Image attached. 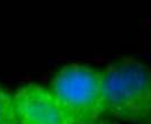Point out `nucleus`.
Wrapping results in <instances>:
<instances>
[{
  "mask_svg": "<svg viewBox=\"0 0 151 124\" xmlns=\"http://www.w3.org/2000/svg\"><path fill=\"white\" fill-rule=\"evenodd\" d=\"M145 124H151V121H150V122H147Z\"/></svg>",
  "mask_w": 151,
  "mask_h": 124,
  "instance_id": "423d86ee",
  "label": "nucleus"
},
{
  "mask_svg": "<svg viewBox=\"0 0 151 124\" xmlns=\"http://www.w3.org/2000/svg\"><path fill=\"white\" fill-rule=\"evenodd\" d=\"M14 102L18 124H75L54 93L44 86L19 87Z\"/></svg>",
  "mask_w": 151,
  "mask_h": 124,
  "instance_id": "7ed1b4c3",
  "label": "nucleus"
},
{
  "mask_svg": "<svg viewBox=\"0 0 151 124\" xmlns=\"http://www.w3.org/2000/svg\"><path fill=\"white\" fill-rule=\"evenodd\" d=\"M51 90L75 124H91L105 110L103 71L86 64L63 67L51 84Z\"/></svg>",
  "mask_w": 151,
  "mask_h": 124,
  "instance_id": "f03ea898",
  "label": "nucleus"
},
{
  "mask_svg": "<svg viewBox=\"0 0 151 124\" xmlns=\"http://www.w3.org/2000/svg\"><path fill=\"white\" fill-rule=\"evenodd\" d=\"M91 124H115L113 123V122H109V121H106V120H98V121H96V122H94V123Z\"/></svg>",
  "mask_w": 151,
  "mask_h": 124,
  "instance_id": "39448f33",
  "label": "nucleus"
},
{
  "mask_svg": "<svg viewBox=\"0 0 151 124\" xmlns=\"http://www.w3.org/2000/svg\"><path fill=\"white\" fill-rule=\"evenodd\" d=\"M0 124H18L15 102L12 94L0 86Z\"/></svg>",
  "mask_w": 151,
  "mask_h": 124,
  "instance_id": "20e7f679",
  "label": "nucleus"
},
{
  "mask_svg": "<svg viewBox=\"0 0 151 124\" xmlns=\"http://www.w3.org/2000/svg\"><path fill=\"white\" fill-rule=\"evenodd\" d=\"M105 110L127 122L151 121V68L133 58H122L103 71Z\"/></svg>",
  "mask_w": 151,
  "mask_h": 124,
  "instance_id": "f257e3e1",
  "label": "nucleus"
}]
</instances>
